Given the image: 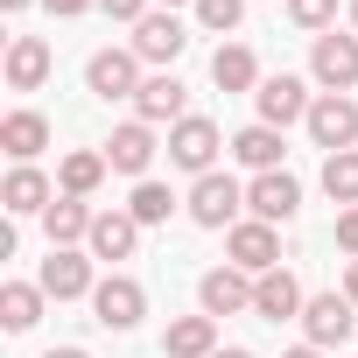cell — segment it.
Returning a JSON list of instances; mask_svg holds the SVG:
<instances>
[{
    "instance_id": "obj_24",
    "label": "cell",
    "mask_w": 358,
    "mask_h": 358,
    "mask_svg": "<svg viewBox=\"0 0 358 358\" xmlns=\"http://www.w3.org/2000/svg\"><path fill=\"white\" fill-rule=\"evenodd\" d=\"M92 218L99 211H85V197H57L43 211V232H50V246H78V239H92Z\"/></svg>"
},
{
    "instance_id": "obj_7",
    "label": "cell",
    "mask_w": 358,
    "mask_h": 358,
    "mask_svg": "<svg viewBox=\"0 0 358 358\" xmlns=\"http://www.w3.org/2000/svg\"><path fill=\"white\" fill-rule=\"evenodd\" d=\"M85 85H92V99L113 106V99H134L148 78H141V57H134V50H99V57L85 64Z\"/></svg>"
},
{
    "instance_id": "obj_6",
    "label": "cell",
    "mask_w": 358,
    "mask_h": 358,
    "mask_svg": "<svg viewBox=\"0 0 358 358\" xmlns=\"http://www.w3.org/2000/svg\"><path fill=\"white\" fill-rule=\"evenodd\" d=\"M309 141L316 148H330V155H344L351 141H358V99H344V92H323L316 106H309Z\"/></svg>"
},
{
    "instance_id": "obj_35",
    "label": "cell",
    "mask_w": 358,
    "mask_h": 358,
    "mask_svg": "<svg viewBox=\"0 0 358 358\" xmlns=\"http://www.w3.org/2000/svg\"><path fill=\"white\" fill-rule=\"evenodd\" d=\"M344 295H351V302H358V260H351V274H344Z\"/></svg>"
},
{
    "instance_id": "obj_31",
    "label": "cell",
    "mask_w": 358,
    "mask_h": 358,
    "mask_svg": "<svg viewBox=\"0 0 358 358\" xmlns=\"http://www.w3.org/2000/svg\"><path fill=\"white\" fill-rule=\"evenodd\" d=\"M99 8H106L113 22H134V29L148 22V0H99Z\"/></svg>"
},
{
    "instance_id": "obj_11",
    "label": "cell",
    "mask_w": 358,
    "mask_h": 358,
    "mask_svg": "<svg viewBox=\"0 0 358 358\" xmlns=\"http://www.w3.org/2000/svg\"><path fill=\"white\" fill-rule=\"evenodd\" d=\"M309 71H316V85L323 92H351L358 85V36H316V50H309Z\"/></svg>"
},
{
    "instance_id": "obj_25",
    "label": "cell",
    "mask_w": 358,
    "mask_h": 358,
    "mask_svg": "<svg viewBox=\"0 0 358 358\" xmlns=\"http://www.w3.org/2000/svg\"><path fill=\"white\" fill-rule=\"evenodd\" d=\"M43 281H8V288H0V323H8V330H36L43 323Z\"/></svg>"
},
{
    "instance_id": "obj_13",
    "label": "cell",
    "mask_w": 358,
    "mask_h": 358,
    "mask_svg": "<svg viewBox=\"0 0 358 358\" xmlns=\"http://www.w3.org/2000/svg\"><path fill=\"white\" fill-rule=\"evenodd\" d=\"M183 106H190V92H183V78H176V71H155V78L134 92V120H148V127H162V120H169V127L190 120Z\"/></svg>"
},
{
    "instance_id": "obj_15",
    "label": "cell",
    "mask_w": 358,
    "mask_h": 358,
    "mask_svg": "<svg viewBox=\"0 0 358 358\" xmlns=\"http://www.w3.org/2000/svg\"><path fill=\"white\" fill-rule=\"evenodd\" d=\"M302 309H309V295H302V281H295L288 267H274V274H260V281H253V316L288 323V316H302Z\"/></svg>"
},
{
    "instance_id": "obj_29",
    "label": "cell",
    "mask_w": 358,
    "mask_h": 358,
    "mask_svg": "<svg viewBox=\"0 0 358 358\" xmlns=\"http://www.w3.org/2000/svg\"><path fill=\"white\" fill-rule=\"evenodd\" d=\"M288 22H295V29H309V36H330L337 0H288Z\"/></svg>"
},
{
    "instance_id": "obj_3",
    "label": "cell",
    "mask_w": 358,
    "mask_h": 358,
    "mask_svg": "<svg viewBox=\"0 0 358 358\" xmlns=\"http://www.w3.org/2000/svg\"><path fill=\"white\" fill-rule=\"evenodd\" d=\"M225 260H232L239 274H253V281H260V274H274V267H281V232H274V225H260V218H239V225L225 232Z\"/></svg>"
},
{
    "instance_id": "obj_36",
    "label": "cell",
    "mask_w": 358,
    "mask_h": 358,
    "mask_svg": "<svg viewBox=\"0 0 358 358\" xmlns=\"http://www.w3.org/2000/svg\"><path fill=\"white\" fill-rule=\"evenodd\" d=\"M281 358H323V351H316V344H295V351H281Z\"/></svg>"
},
{
    "instance_id": "obj_28",
    "label": "cell",
    "mask_w": 358,
    "mask_h": 358,
    "mask_svg": "<svg viewBox=\"0 0 358 358\" xmlns=\"http://www.w3.org/2000/svg\"><path fill=\"white\" fill-rule=\"evenodd\" d=\"M141 225H162L169 211H176V197H169V183H134V204H127Z\"/></svg>"
},
{
    "instance_id": "obj_21",
    "label": "cell",
    "mask_w": 358,
    "mask_h": 358,
    "mask_svg": "<svg viewBox=\"0 0 358 358\" xmlns=\"http://www.w3.org/2000/svg\"><path fill=\"white\" fill-rule=\"evenodd\" d=\"M43 78H50V43L43 36H15L8 43V85L15 92H36Z\"/></svg>"
},
{
    "instance_id": "obj_30",
    "label": "cell",
    "mask_w": 358,
    "mask_h": 358,
    "mask_svg": "<svg viewBox=\"0 0 358 358\" xmlns=\"http://www.w3.org/2000/svg\"><path fill=\"white\" fill-rule=\"evenodd\" d=\"M239 15H246V0H197V22H204L211 36H232Z\"/></svg>"
},
{
    "instance_id": "obj_22",
    "label": "cell",
    "mask_w": 358,
    "mask_h": 358,
    "mask_svg": "<svg viewBox=\"0 0 358 358\" xmlns=\"http://www.w3.org/2000/svg\"><path fill=\"white\" fill-rule=\"evenodd\" d=\"M211 85H218V92H260V64H253V50H246V43H218V57H211Z\"/></svg>"
},
{
    "instance_id": "obj_19",
    "label": "cell",
    "mask_w": 358,
    "mask_h": 358,
    "mask_svg": "<svg viewBox=\"0 0 358 358\" xmlns=\"http://www.w3.org/2000/svg\"><path fill=\"white\" fill-rule=\"evenodd\" d=\"M218 351V316H176L162 330V358H211Z\"/></svg>"
},
{
    "instance_id": "obj_14",
    "label": "cell",
    "mask_w": 358,
    "mask_h": 358,
    "mask_svg": "<svg viewBox=\"0 0 358 358\" xmlns=\"http://www.w3.org/2000/svg\"><path fill=\"white\" fill-rule=\"evenodd\" d=\"M197 302H204V316H239V309H253V274H239L225 260V267H211L197 281Z\"/></svg>"
},
{
    "instance_id": "obj_4",
    "label": "cell",
    "mask_w": 358,
    "mask_h": 358,
    "mask_svg": "<svg viewBox=\"0 0 358 358\" xmlns=\"http://www.w3.org/2000/svg\"><path fill=\"white\" fill-rule=\"evenodd\" d=\"M92 316H99L106 330H134V323L148 316V288H141L134 274H106V281L92 288Z\"/></svg>"
},
{
    "instance_id": "obj_40",
    "label": "cell",
    "mask_w": 358,
    "mask_h": 358,
    "mask_svg": "<svg viewBox=\"0 0 358 358\" xmlns=\"http://www.w3.org/2000/svg\"><path fill=\"white\" fill-rule=\"evenodd\" d=\"M351 29H358V0H351Z\"/></svg>"
},
{
    "instance_id": "obj_26",
    "label": "cell",
    "mask_w": 358,
    "mask_h": 358,
    "mask_svg": "<svg viewBox=\"0 0 358 358\" xmlns=\"http://www.w3.org/2000/svg\"><path fill=\"white\" fill-rule=\"evenodd\" d=\"M106 155H92V148H78V155H64V169H57V183H64V197H92L99 183H106Z\"/></svg>"
},
{
    "instance_id": "obj_10",
    "label": "cell",
    "mask_w": 358,
    "mask_h": 358,
    "mask_svg": "<svg viewBox=\"0 0 358 358\" xmlns=\"http://www.w3.org/2000/svg\"><path fill=\"white\" fill-rule=\"evenodd\" d=\"M253 106H260V127H295V120H309V85L302 78H260V92H253Z\"/></svg>"
},
{
    "instance_id": "obj_37",
    "label": "cell",
    "mask_w": 358,
    "mask_h": 358,
    "mask_svg": "<svg viewBox=\"0 0 358 358\" xmlns=\"http://www.w3.org/2000/svg\"><path fill=\"white\" fill-rule=\"evenodd\" d=\"M211 358H253V351H239V344H225V351H211Z\"/></svg>"
},
{
    "instance_id": "obj_34",
    "label": "cell",
    "mask_w": 358,
    "mask_h": 358,
    "mask_svg": "<svg viewBox=\"0 0 358 358\" xmlns=\"http://www.w3.org/2000/svg\"><path fill=\"white\" fill-rule=\"evenodd\" d=\"M43 358H92V351H78V344H57V351H43Z\"/></svg>"
},
{
    "instance_id": "obj_38",
    "label": "cell",
    "mask_w": 358,
    "mask_h": 358,
    "mask_svg": "<svg viewBox=\"0 0 358 358\" xmlns=\"http://www.w3.org/2000/svg\"><path fill=\"white\" fill-rule=\"evenodd\" d=\"M0 8H8V15H22V8H29V0H0Z\"/></svg>"
},
{
    "instance_id": "obj_18",
    "label": "cell",
    "mask_w": 358,
    "mask_h": 358,
    "mask_svg": "<svg viewBox=\"0 0 358 358\" xmlns=\"http://www.w3.org/2000/svg\"><path fill=\"white\" fill-rule=\"evenodd\" d=\"M0 204H8L15 218H36V211H50V204H57V190H50V176H43V169L15 162V176L0 183Z\"/></svg>"
},
{
    "instance_id": "obj_12",
    "label": "cell",
    "mask_w": 358,
    "mask_h": 358,
    "mask_svg": "<svg viewBox=\"0 0 358 358\" xmlns=\"http://www.w3.org/2000/svg\"><path fill=\"white\" fill-rule=\"evenodd\" d=\"M183 50H190V29L176 22L169 8H162V15H148V22L134 29V57H141V64H155V71H169Z\"/></svg>"
},
{
    "instance_id": "obj_33",
    "label": "cell",
    "mask_w": 358,
    "mask_h": 358,
    "mask_svg": "<svg viewBox=\"0 0 358 358\" xmlns=\"http://www.w3.org/2000/svg\"><path fill=\"white\" fill-rule=\"evenodd\" d=\"M43 8H50V15H64V22H78V15L92 8V0H43Z\"/></svg>"
},
{
    "instance_id": "obj_39",
    "label": "cell",
    "mask_w": 358,
    "mask_h": 358,
    "mask_svg": "<svg viewBox=\"0 0 358 358\" xmlns=\"http://www.w3.org/2000/svg\"><path fill=\"white\" fill-rule=\"evenodd\" d=\"M162 8H169V15H176V0H162ZM190 8H197V0H190Z\"/></svg>"
},
{
    "instance_id": "obj_23",
    "label": "cell",
    "mask_w": 358,
    "mask_h": 358,
    "mask_svg": "<svg viewBox=\"0 0 358 358\" xmlns=\"http://www.w3.org/2000/svg\"><path fill=\"white\" fill-rule=\"evenodd\" d=\"M232 155H239L253 176H274V169H281V127H260V120L239 127V134H232Z\"/></svg>"
},
{
    "instance_id": "obj_1",
    "label": "cell",
    "mask_w": 358,
    "mask_h": 358,
    "mask_svg": "<svg viewBox=\"0 0 358 358\" xmlns=\"http://www.w3.org/2000/svg\"><path fill=\"white\" fill-rule=\"evenodd\" d=\"M218 148H225V134H218V120H204V113H190V120L169 127V162L190 169V176H211V169H218Z\"/></svg>"
},
{
    "instance_id": "obj_2",
    "label": "cell",
    "mask_w": 358,
    "mask_h": 358,
    "mask_svg": "<svg viewBox=\"0 0 358 358\" xmlns=\"http://www.w3.org/2000/svg\"><path fill=\"white\" fill-rule=\"evenodd\" d=\"M239 211H246V190L232 183V176H197V183H190V218L204 225V232H232L239 225Z\"/></svg>"
},
{
    "instance_id": "obj_27",
    "label": "cell",
    "mask_w": 358,
    "mask_h": 358,
    "mask_svg": "<svg viewBox=\"0 0 358 358\" xmlns=\"http://www.w3.org/2000/svg\"><path fill=\"white\" fill-rule=\"evenodd\" d=\"M323 197L330 204H358V148H344V155H323Z\"/></svg>"
},
{
    "instance_id": "obj_16",
    "label": "cell",
    "mask_w": 358,
    "mask_h": 358,
    "mask_svg": "<svg viewBox=\"0 0 358 358\" xmlns=\"http://www.w3.org/2000/svg\"><path fill=\"white\" fill-rule=\"evenodd\" d=\"M106 162H113L120 176H141V183H148V162H155V127H148V120H127V127H113V141H106Z\"/></svg>"
},
{
    "instance_id": "obj_8",
    "label": "cell",
    "mask_w": 358,
    "mask_h": 358,
    "mask_svg": "<svg viewBox=\"0 0 358 358\" xmlns=\"http://www.w3.org/2000/svg\"><path fill=\"white\" fill-rule=\"evenodd\" d=\"M43 295L50 302H78V295H92L99 281H92V253H78V246H50V260H43Z\"/></svg>"
},
{
    "instance_id": "obj_32",
    "label": "cell",
    "mask_w": 358,
    "mask_h": 358,
    "mask_svg": "<svg viewBox=\"0 0 358 358\" xmlns=\"http://www.w3.org/2000/svg\"><path fill=\"white\" fill-rule=\"evenodd\" d=\"M337 246L358 260V204H351V211H337Z\"/></svg>"
},
{
    "instance_id": "obj_9",
    "label": "cell",
    "mask_w": 358,
    "mask_h": 358,
    "mask_svg": "<svg viewBox=\"0 0 358 358\" xmlns=\"http://www.w3.org/2000/svg\"><path fill=\"white\" fill-rule=\"evenodd\" d=\"M246 211L260 218V225H288L295 211H302V183L288 169H274V176H253L246 183Z\"/></svg>"
},
{
    "instance_id": "obj_20",
    "label": "cell",
    "mask_w": 358,
    "mask_h": 358,
    "mask_svg": "<svg viewBox=\"0 0 358 358\" xmlns=\"http://www.w3.org/2000/svg\"><path fill=\"white\" fill-rule=\"evenodd\" d=\"M0 148H8L15 162H36V155L50 148V120H43V113H29V106H22V113H8V120H0Z\"/></svg>"
},
{
    "instance_id": "obj_17",
    "label": "cell",
    "mask_w": 358,
    "mask_h": 358,
    "mask_svg": "<svg viewBox=\"0 0 358 358\" xmlns=\"http://www.w3.org/2000/svg\"><path fill=\"white\" fill-rule=\"evenodd\" d=\"M85 246H92V260H134V246H141V218H134V211H99Z\"/></svg>"
},
{
    "instance_id": "obj_5",
    "label": "cell",
    "mask_w": 358,
    "mask_h": 358,
    "mask_svg": "<svg viewBox=\"0 0 358 358\" xmlns=\"http://www.w3.org/2000/svg\"><path fill=\"white\" fill-rule=\"evenodd\" d=\"M302 330H309V344H316V351H330V344H344V337L358 330V302H351V295H337V288H323V295H309Z\"/></svg>"
}]
</instances>
